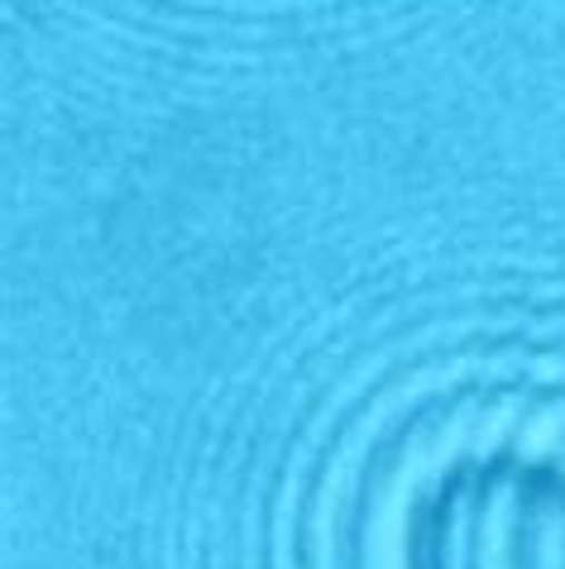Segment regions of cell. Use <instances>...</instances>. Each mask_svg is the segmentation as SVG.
Masks as SVG:
<instances>
[{"instance_id": "cell-1", "label": "cell", "mask_w": 565, "mask_h": 569, "mask_svg": "<svg viewBox=\"0 0 565 569\" xmlns=\"http://www.w3.org/2000/svg\"><path fill=\"white\" fill-rule=\"evenodd\" d=\"M413 569H565V469L498 450L455 460L413 512Z\"/></svg>"}]
</instances>
